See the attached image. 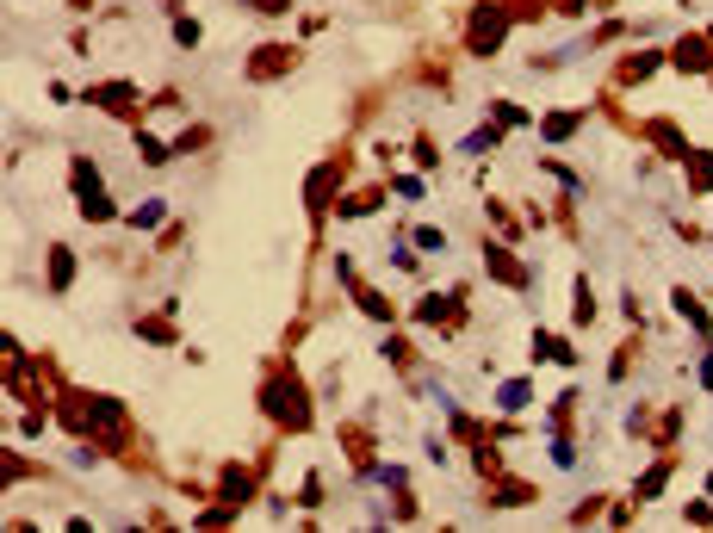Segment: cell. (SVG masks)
Segmentation results:
<instances>
[{
	"instance_id": "obj_1",
	"label": "cell",
	"mask_w": 713,
	"mask_h": 533,
	"mask_svg": "<svg viewBox=\"0 0 713 533\" xmlns=\"http://www.w3.org/2000/svg\"><path fill=\"white\" fill-rule=\"evenodd\" d=\"M571 131H577L571 112H553V118H546V137H571Z\"/></svg>"
}]
</instances>
